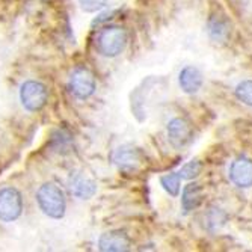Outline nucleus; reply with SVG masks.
<instances>
[{"label": "nucleus", "mask_w": 252, "mask_h": 252, "mask_svg": "<svg viewBox=\"0 0 252 252\" xmlns=\"http://www.w3.org/2000/svg\"><path fill=\"white\" fill-rule=\"evenodd\" d=\"M36 202L41 212L52 219H61L65 215L66 201L62 189L55 183H45L36 192Z\"/></svg>", "instance_id": "f257e3e1"}, {"label": "nucleus", "mask_w": 252, "mask_h": 252, "mask_svg": "<svg viewBox=\"0 0 252 252\" xmlns=\"http://www.w3.org/2000/svg\"><path fill=\"white\" fill-rule=\"evenodd\" d=\"M127 44V32L121 26H107L97 36V49L106 58L118 56Z\"/></svg>", "instance_id": "f03ea898"}, {"label": "nucleus", "mask_w": 252, "mask_h": 252, "mask_svg": "<svg viewBox=\"0 0 252 252\" xmlns=\"http://www.w3.org/2000/svg\"><path fill=\"white\" fill-rule=\"evenodd\" d=\"M47 88L41 82L36 80H28L20 88V100L21 104L29 112H38L41 110L45 103H47Z\"/></svg>", "instance_id": "7ed1b4c3"}, {"label": "nucleus", "mask_w": 252, "mask_h": 252, "mask_svg": "<svg viewBox=\"0 0 252 252\" xmlns=\"http://www.w3.org/2000/svg\"><path fill=\"white\" fill-rule=\"evenodd\" d=\"M23 198L15 188L0 189V220L12 222L21 216Z\"/></svg>", "instance_id": "20e7f679"}, {"label": "nucleus", "mask_w": 252, "mask_h": 252, "mask_svg": "<svg viewBox=\"0 0 252 252\" xmlns=\"http://www.w3.org/2000/svg\"><path fill=\"white\" fill-rule=\"evenodd\" d=\"M68 88H70V93L74 97L86 100L95 93V79L93 73L86 70V68H77L70 77Z\"/></svg>", "instance_id": "39448f33"}, {"label": "nucleus", "mask_w": 252, "mask_h": 252, "mask_svg": "<svg viewBox=\"0 0 252 252\" xmlns=\"http://www.w3.org/2000/svg\"><path fill=\"white\" fill-rule=\"evenodd\" d=\"M166 131H168L169 142L178 150L189 145L190 141H192V137H193V131H192L190 124L186 120H183V118L171 120L169 124H168Z\"/></svg>", "instance_id": "423d86ee"}, {"label": "nucleus", "mask_w": 252, "mask_h": 252, "mask_svg": "<svg viewBox=\"0 0 252 252\" xmlns=\"http://www.w3.org/2000/svg\"><path fill=\"white\" fill-rule=\"evenodd\" d=\"M230 178L237 188L248 189L252 186V160L248 157H239L231 163Z\"/></svg>", "instance_id": "0eeeda50"}, {"label": "nucleus", "mask_w": 252, "mask_h": 252, "mask_svg": "<svg viewBox=\"0 0 252 252\" xmlns=\"http://www.w3.org/2000/svg\"><path fill=\"white\" fill-rule=\"evenodd\" d=\"M98 248L103 252H126L130 249V239L124 231H109L100 237Z\"/></svg>", "instance_id": "6e6552de"}, {"label": "nucleus", "mask_w": 252, "mask_h": 252, "mask_svg": "<svg viewBox=\"0 0 252 252\" xmlns=\"http://www.w3.org/2000/svg\"><path fill=\"white\" fill-rule=\"evenodd\" d=\"M113 162L124 171H134L141 165V153L137 148L130 145L120 147L113 154Z\"/></svg>", "instance_id": "1a4fd4ad"}, {"label": "nucleus", "mask_w": 252, "mask_h": 252, "mask_svg": "<svg viewBox=\"0 0 252 252\" xmlns=\"http://www.w3.org/2000/svg\"><path fill=\"white\" fill-rule=\"evenodd\" d=\"M178 85L186 94H196L202 86V74L196 66L183 68L178 74Z\"/></svg>", "instance_id": "9d476101"}, {"label": "nucleus", "mask_w": 252, "mask_h": 252, "mask_svg": "<svg viewBox=\"0 0 252 252\" xmlns=\"http://www.w3.org/2000/svg\"><path fill=\"white\" fill-rule=\"evenodd\" d=\"M70 189H71L73 195H76L80 199H89L91 196H94V193L97 192L95 183L93 180L83 177L82 174H76L74 177H71Z\"/></svg>", "instance_id": "9b49d317"}, {"label": "nucleus", "mask_w": 252, "mask_h": 252, "mask_svg": "<svg viewBox=\"0 0 252 252\" xmlns=\"http://www.w3.org/2000/svg\"><path fill=\"white\" fill-rule=\"evenodd\" d=\"M202 201V188L198 183H189L181 193V205L186 213L195 210Z\"/></svg>", "instance_id": "f8f14e48"}, {"label": "nucleus", "mask_w": 252, "mask_h": 252, "mask_svg": "<svg viewBox=\"0 0 252 252\" xmlns=\"http://www.w3.org/2000/svg\"><path fill=\"white\" fill-rule=\"evenodd\" d=\"M209 35L215 42H225L230 36V25L222 17H212L209 20Z\"/></svg>", "instance_id": "ddd939ff"}, {"label": "nucleus", "mask_w": 252, "mask_h": 252, "mask_svg": "<svg viewBox=\"0 0 252 252\" xmlns=\"http://www.w3.org/2000/svg\"><path fill=\"white\" fill-rule=\"evenodd\" d=\"M160 185H162V188L171 196H178L180 185H181V177H180V174H175V172L166 174V175H163L162 178H160Z\"/></svg>", "instance_id": "4468645a"}, {"label": "nucleus", "mask_w": 252, "mask_h": 252, "mask_svg": "<svg viewBox=\"0 0 252 252\" xmlns=\"http://www.w3.org/2000/svg\"><path fill=\"white\" fill-rule=\"evenodd\" d=\"M236 97L243 104L252 107V80H243L236 86Z\"/></svg>", "instance_id": "2eb2a0df"}, {"label": "nucleus", "mask_w": 252, "mask_h": 252, "mask_svg": "<svg viewBox=\"0 0 252 252\" xmlns=\"http://www.w3.org/2000/svg\"><path fill=\"white\" fill-rule=\"evenodd\" d=\"M199 172H201V163L198 162V160H190V162H188L180 169L178 174L181 178H185V180H193L199 175Z\"/></svg>", "instance_id": "dca6fc26"}, {"label": "nucleus", "mask_w": 252, "mask_h": 252, "mask_svg": "<svg viewBox=\"0 0 252 252\" xmlns=\"http://www.w3.org/2000/svg\"><path fill=\"white\" fill-rule=\"evenodd\" d=\"M79 5L85 12H97L107 5V0H79Z\"/></svg>", "instance_id": "f3484780"}]
</instances>
